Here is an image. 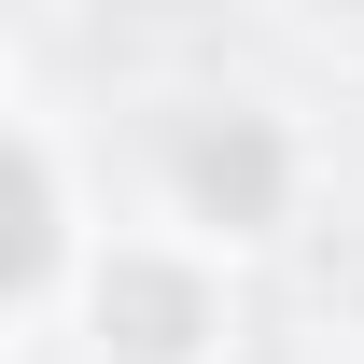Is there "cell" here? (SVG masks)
<instances>
[{"label":"cell","instance_id":"cell-1","mask_svg":"<svg viewBox=\"0 0 364 364\" xmlns=\"http://www.w3.org/2000/svg\"><path fill=\"white\" fill-rule=\"evenodd\" d=\"M43 267V182H28V154L0 140V294Z\"/></svg>","mask_w":364,"mask_h":364}]
</instances>
